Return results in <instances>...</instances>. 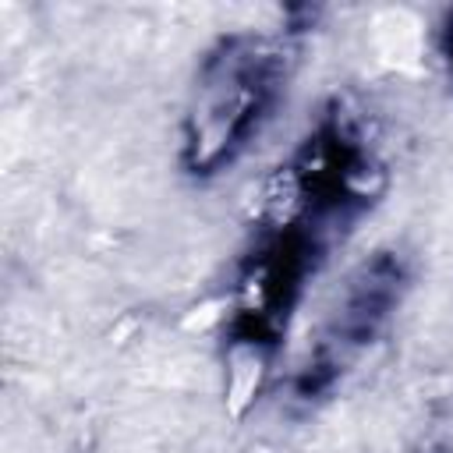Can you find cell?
Returning a JSON list of instances; mask_svg holds the SVG:
<instances>
[{
    "mask_svg": "<svg viewBox=\"0 0 453 453\" xmlns=\"http://www.w3.org/2000/svg\"><path fill=\"white\" fill-rule=\"evenodd\" d=\"M428 453H446V449H428Z\"/></svg>",
    "mask_w": 453,
    "mask_h": 453,
    "instance_id": "5",
    "label": "cell"
},
{
    "mask_svg": "<svg viewBox=\"0 0 453 453\" xmlns=\"http://www.w3.org/2000/svg\"><path fill=\"white\" fill-rule=\"evenodd\" d=\"M435 50H439V57L446 64V74L453 81V7H446L439 25H435Z\"/></svg>",
    "mask_w": 453,
    "mask_h": 453,
    "instance_id": "4",
    "label": "cell"
},
{
    "mask_svg": "<svg viewBox=\"0 0 453 453\" xmlns=\"http://www.w3.org/2000/svg\"><path fill=\"white\" fill-rule=\"evenodd\" d=\"M294 74V42L283 32L237 28L219 35L195 64L177 163L191 180L230 170L273 124Z\"/></svg>",
    "mask_w": 453,
    "mask_h": 453,
    "instance_id": "2",
    "label": "cell"
},
{
    "mask_svg": "<svg viewBox=\"0 0 453 453\" xmlns=\"http://www.w3.org/2000/svg\"><path fill=\"white\" fill-rule=\"evenodd\" d=\"M411 290V262L396 248H379L350 269L336 301L326 308L304 361L290 375L297 403L326 400L379 343Z\"/></svg>",
    "mask_w": 453,
    "mask_h": 453,
    "instance_id": "3",
    "label": "cell"
},
{
    "mask_svg": "<svg viewBox=\"0 0 453 453\" xmlns=\"http://www.w3.org/2000/svg\"><path fill=\"white\" fill-rule=\"evenodd\" d=\"M386 191L372 117L333 96L273 170L226 294L223 343L258 365L280 350L308 283L347 244Z\"/></svg>",
    "mask_w": 453,
    "mask_h": 453,
    "instance_id": "1",
    "label": "cell"
}]
</instances>
